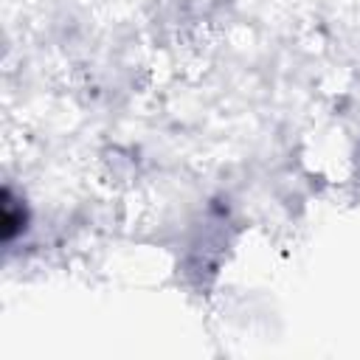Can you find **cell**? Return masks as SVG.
I'll return each mask as SVG.
<instances>
[{
	"label": "cell",
	"mask_w": 360,
	"mask_h": 360,
	"mask_svg": "<svg viewBox=\"0 0 360 360\" xmlns=\"http://www.w3.org/2000/svg\"><path fill=\"white\" fill-rule=\"evenodd\" d=\"M25 228V208L11 202V194L3 191V236L14 239V233H20Z\"/></svg>",
	"instance_id": "1"
}]
</instances>
